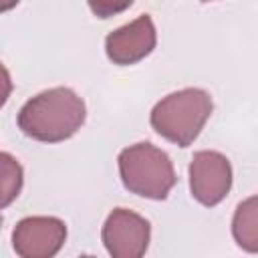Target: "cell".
<instances>
[{
    "label": "cell",
    "mask_w": 258,
    "mask_h": 258,
    "mask_svg": "<svg viewBox=\"0 0 258 258\" xmlns=\"http://www.w3.org/2000/svg\"><path fill=\"white\" fill-rule=\"evenodd\" d=\"M83 99L69 87L46 89L28 99L18 111V129L36 141L58 143L73 137L85 123Z\"/></svg>",
    "instance_id": "1"
},
{
    "label": "cell",
    "mask_w": 258,
    "mask_h": 258,
    "mask_svg": "<svg viewBox=\"0 0 258 258\" xmlns=\"http://www.w3.org/2000/svg\"><path fill=\"white\" fill-rule=\"evenodd\" d=\"M212 109V97L204 89L189 87L163 97L153 107L149 123L163 139L187 147L204 129Z\"/></svg>",
    "instance_id": "2"
},
{
    "label": "cell",
    "mask_w": 258,
    "mask_h": 258,
    "mask_svg": "<svg viewBox=\"0 0 258 258\" xmlns=\"http://www.w3.org/2000/svg\"><path fill=\"white\" fill-rule=\"evenodd\" d=\"M117 163L125 189L141 198L165 200L177 179L169 155L149 141L125 147Z\"/></svg>",
    "instance_id": "3"
},
{
    "label": "cell",
    "mask_w": 258,
    "mask_h": 258,
    "mask_svg": "<svg viewBox=\"0 0 258 258\" xmlns=\"http://www.w3.org/2000/svg\"><path fill=\"white\" fill-rule=\"evenodd\" d=\"M101 236L113 258H139L149 246L151 226L143 216L127 208H115L107 216Z\"/></svg>",
    "instance_id": "4"
},
{
    "label": "cell",
    "mask_w": 258,
    "mask_h": 258,
    "mask_svg": "<svg viewBox=\"0 0 258 258\" xmlns=\"http://www.w3.org/2000/svg\"><path fill=\"white\" fill-rule=\"evenodd\" d=\"M232 187V165L218 151H196L189 161V189L202 206H218Z\"/></svg>",
    "instance_id": "5"
},
{
    "label": "cell",
    "mask_w": 258,
    "mask_h": 258,
    "mask_svg": "<svg viewBox=\"0 0 258 258\" xmlns=\"http://www.w3.org/2000/svg\"><path fill=\"white\" fill-rule=\"evenodd\" d=\"M67 240V226L54 216L22 218L12 232V246L22 258H50Z\"/></svg>",
    "instance_id": "6"
},
{
    "label": "cell",
    "mask_w": 258,
    "mask_h": 258,
    "mask_svg": "<svg viewBox=\"0 0 258 258\" xmlns=\"http://www.w3.org/2000/svg\"><path fill=\"white\" fill-rule=\"evenodd\" d=\"M157 42L155 26L149 14H141L133 22L113 30L105 38V52L113 64H135L145 58Z\"/></svg>",
    "instance_id": "7"
},
{
    "label": "cell",
    "mask_w": 258,
    "mask_h": 258,
    "mask_svg": "<svg viewBox=\"0 0 258 258\" xmlns=\"http://www.w3.org/2000/svg\"><path fill=\"white\" fill-rule=\"evenodd\" d=\"M232 236L246 252H258V194L238 204L232 218Z\"/></svg>",
    "instance_id": "8"
},
{
    "label": "cell",
    "mask_w": 258,
    "mask_h": 258,
    "mask_svg": "<svg viewBox=\"0 0 258 258\" xmlns=\"http://www.w3.org/2000/svg\"><path fill=\"white\" fill-rule=\"evenodd\" d=\"M2 163V208H6L22 187V167L20 163L6 151L0 153Z\"/></svg>",
    "instance_id": "9"
},
{
    "label": "cell",
    "mask_w": 258,
    "mask_h": 258,
    "mask_svg": "<svg viewBox=\"0 0 258 258\" xmlns=\"http://www.w3.org/2000/svg\"><path fill=\"white\" fill-rule=\"evenodd\" d=\"M87 2H89L91 12L97 18H111V16L127 10L133 4V0H87Z\"/></svg>",
    "instance_id": "10"
},
{
    "label": "cell",
    "mask_w": 258,
    "mask_h": 258,
    "mask_svg": "<svg viewBox=\"0 0 258 258\" xmlns=\"http://www.w3.org/2000/svg\"><path fill=\"white\" fill-rule=\"evenodd\" d=\"M16 4H18V0H2V10H10Z\"/></svg>",
    "instance_id": "11"
},
{
    "label": "cell",
    "mask_w": 258,
    "mask_h": 258,
    "mask_svg": "<svg viewBox=\"0 0 258 258\" xmlns=\"http://www.w3.org/2000/svg\"><path fill=\"white\" fill-rule=\"evenodd\" d=\"M202 2H212V0H202Z\"/></svg>",
    "instance_id": "12"
}]
</instances>
